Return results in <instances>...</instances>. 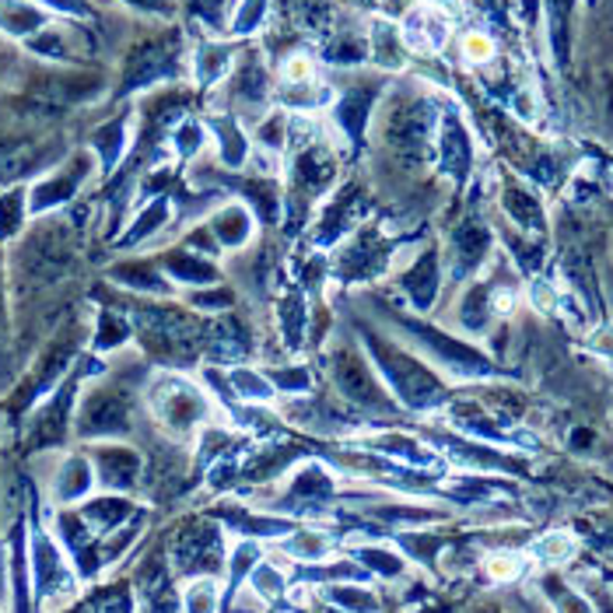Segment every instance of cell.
Returning <instances> with one entry per match:
<instances>
[{"instance_id":"6da1fadb","label":"cell","mask_w":613,"mask_h":613,"mask_svg":"<svg viewBox=\"0 0 613 613\" xmlns=\"http://www.w3.org/2000/svg\"><path fill=\"white\" fill-rule=\"evenodd\" d=\"M50 22L53 14L46 8H39L35 0H0V35L14 39V43H25V39H32Z\"/></svg>"},{"instance_id":"7a4b0ae2","label":"cell","mask_w":613,"mask_h":613,"mask_svg":"<svg viewBox=\"0 0 613 613\" xmlns=\"http://www.w3.org/2000/svg\"><path fill=\"white\" fill-rule=\"evenodd\" d=\"M400 32H403L406 50L438 53V50L445 46L448 22H445V14H438L435 8H418L414 14H406V22H403Z\"/></svg>"},{"instance_id":"3957f363","label":"cell","mask_w":613,"mask_h":613,"mask_svg":"<svg viewBox=\"0 0 613 613\" xmlns=\"http://www.w3.org/2000/svg\"><path fill=\"white\" fill-rule=\"evenodd\" d=\"M176 64V46L169 43H151L140 46L130 64H127V88H140V85H155L158 77H169Z\"/></svg>"},{"instance_id":"277c9868","label":"cell","mask_w":613,"mask_h":613,"mask_svg":"<svg viewBox=\"0 0 613 613\" xmlns=\"http://www.w3.org/2000/svg\"><path fill=\"white\" fill-rule=\"evenodd\" d=\"M368 50L379 60V67L385 71H397L403 67L406 60V43H403V32L390 22H376L372 25V39H368Z\"/></svg>"},{"instance_id":"5b68a950","label":"cell","mask_w":613,"mask_h":613,"mask_svg":"<svg viewBox=\"0 0 613 613\" xmlns=\"http://www.w3.org/2000/svg\"><path fill=\"white\" fill-rule=\"evenodd\" d=\"M92 484H95L92 466L85 459H67L56 474L53 495H56V501H81L92 490Z\"/></svg>"},{"instance_id":"8992f818","label":"cell","mask_w":613,"mask_h":613,"mask_svg":"<svg viewBox=\"0 0 613 613\" xmlns=\"http://www.w3.org/2000/svg\"><path fill=\"white\" fill-rule=\"evenodd\" d=\"M232 71V46L224 43H203L193 56V74L203 88L214 85V81H221L224 74Z\"/></svg>"},{"instance_id":"52a82bcc","label":"cell","mask_w":613,"mask_h":613,"mask_svg":"<svg viewBox=\"0 0 613 613\" xmlns=\"http://www.w3.org/2000/svg\"><path fill=\"white\" fill-rule=\"evenodd\" d=\"M98 474L109 487H127L137 474V459L130 453H123V448H106V453H102Z\"/></svg>"},{"instance_id":"ba28073f","label":"cell","mask_w":613,"mask_h":613,"mask_svg":"<svg viewBox=\"0 0 613 613\" xmlns=\"http://www.w3.org/2000/svg\"><path fill=\"white\" fill-rule=\"evenodd\" d=\"M271 14V0H239L235 14H232V35H253L256 29H263Z\"/></svg>"},{"instance_id":"9c48e42d","label":"cell","mask_w":613,"mask_h":613,"mask_svg":"<svg viewBox=\"0 0 613 613\" xmlns=\"http://www.w3.org/2000/svg\"><path fill=\"white\" fill-rule=\"evenodd\" d=\"M214 137L221 140V155L224 161H245V140L235 130L232 119H214Z\"/></svg>"},{"instance_id":"30bf717a","label":"cell","mask_w":613,"mask_h":613,"mask_svg":"<svg viewBox=\"0 0 613 613\" xmlns=\"http://www.w3.org/2000/svg\"><path fill=\"white\" fill-rule=\"evenodd\" d=\"M571 554H575V540H571L568 533H547V537L537 543V558L547 561V564H561V561H568Z\"/></svg>"},{"instance_id":"8fae6325","label":"cell","mask_w":613,"mask_h":613,"mask_svg":"<svg viewBox=\"0 0 613 613\" xmlns=\"http://www.w3.org/2000/svg\"><path fill=\"white\" fill-rule=\"evenodd\" d=\"M123 137H127V130H123V123H109V127H102L95 134V151L106 158V169L116 166V158H119V145H123Z\"/></svg>"},{"instance_id":"7c38bea8","label":"cell","mask_w":613,"mask_h":613,"mask_svg":"<svg viewBox=\"0 0 613 613\" xmlns=\"http://www.w3.org/2000/svg\"><path fill=\"white\" fill-rule=\"evenodd\" d=\"M214 603H218V589H214V582H197V585H190V592H187V610L190 613H214Z\"/></svg>"},{"instance_id":"4fadbf2b","label":"cell","mask_w":613,"mask_h":613,"mask_svg":"<svg viewBox=\"0 0 613 613\" xmlns=\"http://www.w3.org/2000/svg\"><path fill=\"white\" fill-rule=\"evenodd\" d=\"M253 589L260 592L263 600H274L277 592L284 589V582H281V571H274L271 564L256 568V571H253Z\"/></svg>"},{"instance_id":"5bb4252c","label":"cell","mask_w":613,"mask_h":613,"mask_svg":"<svg viewBox=\"0 0 613 613\" xmlns=\"http://www.w3.org/2000/svg\"><path fill=\"white\" fill-rule=\"evenodd\" d=\"M235 393L239 397H253V400H267L274 390H271V382H263L253 372H235Z\"/></svg>"},{"instance_id":"9a60e30c","label":"cell","mask_w":613,"mask_h":613,"mask_svg":"<svg viewBox=\"0 0 613 613\" xmlns=\"http://www.w3.org/2000/svg\"><path fill=\"white\" fill-rule=\"evenodd\" d=\"M463 56L469 60V64H484V60L495 56V46H490V39L480 35V32H469L463 39Z\"/></svg>"},{"instance_id":"2e32d148","label":"cell","mask_w":613,"mask_h":613,"mask_svg":"<svg viewBox=\"0 0 613 613\" xmlns=\"http://www.w3.org/2000/svg\"><path fill=\"white\" fill-rule=\"evenodd\" d=\"M519 568H522V561H519L516 554H495V558H487V575H490V579H498V582L516 579V575H519Z\"/></svg>"},{"instance_id":"e0dca14e","label":"cell","mask_w":613,"mask_h":613,"mask_svg":"<svg viewBox=\"0 0 613 613\" xmlns=\"http://www.w3.org/2000/svg\"><path fill=\"white\" fill-rule=\"evenodd\" d=\"M592 351L603 358H613V326H603V330L592 337Z\"/></svg>"},{"instance_id":"ac0fdd59","label":"cell","mask_w":613,"mask_h":613,"mask_svg":"<svg viewBox=\"0 0 613 613\" xmlns=\"http://www.w3.org/2000/svg\"><path fill=\"white\" fill-rule=\"evenodd\" d=\"M123 4H130L137 11H169V0H123Z\"/></svg>"}]
</instances>
